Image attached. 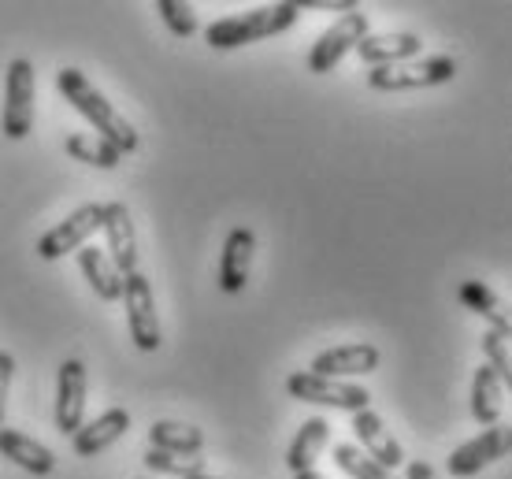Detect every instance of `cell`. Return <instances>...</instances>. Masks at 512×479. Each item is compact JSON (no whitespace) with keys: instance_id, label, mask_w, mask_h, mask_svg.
I'll list each match as a JSON object with an SVG mask.
<instances>
[{"instance_id":"cell-1","label":"cell","mask_w":512,"mask_h":479,"mask_svg":"<svg viewBox=\"0 0 512 479\" xmlns=\"http://www.w3.org/2000/svg\"><path fill=\"white\" fill-rule=\"evenodd\" d=\"M56 90L64 93V101L101 134L104 142L116 145L119 153H134V149H138V130L130 127V119L123 116V112H116V104L108 101L78 67L56 71Z\"/></svg>"},{"instance_id":"cell-2","label":"cell","mask_w":512,"mask_h":479,"mask_svg":"<svg viewBox=\"0 0 512 479\" xmlns=\"http://www.w3.org/2000/svg\"><path fill=\"white\" fill-rule=\"evenodd\" d=\"M297 15H301V4H294V0L260 4V8H253V12L216 19V23L205 30V41L212 45V49H242V45H253V41L286 34V30L297 23Z\"/></svg>"},{"instance_id":"cell-3","label":"cell","mask_w":512,"mask_h":479,"mask_svg":"<svg viewBox=\"0 0 512 479\" xmlns=\"http://www.w3.org/2000/svg\"><path fill=\"white\" fill-rule=\"evenodd\" d=\"M457 75V60L453 56H427V60H409V64L372 67L368 71V86L379 93H405V90H431V86H446Z\"/></svg>"},{"instance_id":"cell-4","label":"cell","mask_w":512,"mask_h":479,"mask_svg":"<svg viewBox=\"0 0 512 479\" xmlns=\"http://www.w3.org/2000/svg\"><path fill=\"white\" fill-rule=\"evenodd\" d=\"M286 390L290 398L308 405H331V409H342V413H364L372 394L357 383H342V379H327L316 376V372H294L286 379Z\"/></svg>"},{"instance_id":"cell-5","label":"cell","mask_w":512,"mask_h":479,"mask_svg":"<svg viewBox=\"0 0 512 479\" xmlns=\"http://www.w3.org/2000/svg\"><path fill=\"white\" fill-rule=\"evenodd\" d=\"M123 309H127V327L130 338L141 353H156L160 350V320H156V301H153V286L141 272L123 275Z\"/></svg>"},{"instance_id":"cell-6","label":"cell","mask_w":512,"mask_h":479,"mask_svg":"<svg viewBox=\"0 0 512 479\" xmlns=\"http://www.w3.org/2000/svg\"><path fill=\"white\" fill-rule=\"evenodd\" d=\"M34 127V64L12 60L4 78V134L12 142H23Z\"/></svg>"},{"instance_id":"cell-7","label":"cell","mask_w":512,"mask_h":479,"mask_svg":"<svg viewBox=\"0 0 512 479\" xmlns=\"http://www.w3.org/2000/svg\"><path fill=\"white\" fill-rule=\"evenodd\" d=\"M360 38H368V15L357 8V12L342 15L331 30H323L320 41H316L312 52H308V71H312V75H327V71H334V67L342 64L346 52L357 49Z\"/></svg>"},{"instance_id":"cell-8","label":"cell","mask_w":512,"mask_h":479,"mask_svg":"<svg viewBox=\"0 0 512 479\" xmlns=\"http://www.w3.org/2000/svg\"><path fill=\"white\" fill-rule=\"evenodd\" d=\"M104 205H82L78 212H71L64 223H56L52 231H45L38 238V257L41 260H60L67 253H78L82 246H90V238L101 231Z\"/></svg>"},{"instance_id":"cell-9","label":"cell","mask_w":512,"mask_h":479,"mask_svg":"<svg viewBox=\"0 0 512 479\" xmlns=\"http://www.w3.org/2000/svg\"><path fill=\"white\" fill-rule=\"evenodd\" d=\"M509 450H512V431L494 424V428H487L479 439H468L464 446H457V450L449 454L446 468H449V476L468 479V476H475L479 468H487V465H494V461H501V457H509Z\"/></svg>"},{"instance_id":"cell-10","label":"cell","mask_w":512,"mask_h":479,"mask_svg":"<svg viewBox=\"0 0 512 479\" xmlns=\"http://www.w3.org/2000/svg\"><path fill=\"white\" fill-rule=\"evenodd\" d=\"M86 416V364L64 361L56 372V431L60 435H75Z\"/></svg>"},{"instance_id":"cell-11","label":"cell","mask_w":512,"mask_h":479,"mask_svg":"<svg viewBox=\"0 0 512 479\" xmlns=\"http://www.w3.org/2000/svg\"><path fill=\"white\" fill-rule=\"evenodd\" d=\"M101 231H104V242H108V260L116 264L119 275H130L138 272V234H134V220H130V208L123 201H112V205H104V216H101Z\"/></svg>"},{"instance_id":"cell-12","label":"cell","mask_w":512,"mask_h":479,"mask_svg":"<svg viewBox=\"0 0 512 479\" xmlns=\"http://www.w3.org/2000/svg\"><path fill=\"white\" fill-rule=\"evenodd\" d=\"M379 368V350L372 342H353V346H334V350H323L316 361H312V372L327 379H349L357 376H372Z\"/></svg>"},{"instance_id":"cell-13","label":"cell","mask_w":512,"mask_h":479,"mask_svg":"<svg viewBox=\"0 0 512 479\" xmlns=\"http://www.w3.org/2000/svg\"><path fill=\"white\" fill-rule=\"evenodd\" d=\"M256 234L249 227H234L223 242V260H219V290L223 294H242L253 268Z\"/></svg>"},{"instance_id":"cell-14","label":"cell","mask_w":512,"mask_h":479,"mask_svg":"<svg viewBox=\"0 0 512 479\" xmlns=\"http://www.w3.org/2000/svg\"><path fill=\"white\" fill-rule=\"evenodd\" d=\"M420 49H423L420 34L401 30V34H368V38H360V45L353 52H357L364 64L390 67V64H409V60H420Z\"/></svg>"},{"instance_id":"cell-15","label":"cell","mask_w":512,"mask_h":479,"mask_svg":"<svg viewBox=\"0 0 512 479\" xmlns=\"http://www.w3.org/2000/svg\"><path fill=\"white\" fill-rule=\"evenodd\" d=\"M127 431H130L127 409H108V413H101L93 424H82V428L71 435V446H75L78 457H97V454H104L108 446H116Z\"/></svg>"},{"instance_id":"cell-16","label":"cell","mask_w":512,"mask_h":479,"mask_svg":"<svg viewBox=\"0 0 512 479\" xmlns=\"http://www.w3.org/2000/svg\"><path fill=\"white\" fill-rule=\"evenodd\" d=\"M353 431H357V442L364 446V454L372 457L375 465L390 468V472H394L397 465H405V454H401L397 439L390 435V428H383V420H379L372 409L353 413Z\"/></svg>"},{"instance_id":"cell-17","label":"cell","mask_w":512,"mask_h":479,"mask_svg":"<svg viewBox=\"0 0 512 479\" xmlns=\"http://www.w3.org/2000/svg\"><path fill=\"white\" fill-rule=\"evenodd\" d=\"M0 454L8 457L12 465L34 472V476H49L52 468H56V457H52V450L45 442L30 439V435L12 428H0Z\"/></svg>"},{"instance_id":"cell-18","label":"cell","mask_w":512,"mask_h":479,"mask_svg":"<svg viewBox=\"0 0 512 479\" xmlns=\"http://www.w3.org/2000/svg\"><path fill=\"white\" fill-rule=\"evenodd\" d=\"M78 268L86 275V283L93 286V294L101 301H119L123 298V275L116 272V264L108 260V253L97 246L78 249Z\"/></svg>"},{"instance_id":"cell-19","label":"cell","mask_w":512,"mask_h":479,"mask_svg":"<svg viewBox=\"0 0 512 479\" xmlns=\"http://www.w3.org/2000/svg\"><path fill=\"white\" fill-rule=\"evenodd\" d=\"M327 439H331V424H327L323 416H312V420L301 424V431H297L294 442H290V450H286V465L294 468V476L297 472H312V468H316Z\"/></svg>"},{"instance_id":"cell-20","label":"cell","mask_w":512,"mask_h":479,"mask_svg":"<svg viewBox=\"0 0 512 479\" xmlns=\"http://www.w3.org/2000/svg\"><path fill=\"white\" fill-rule=\"evenodd\" d=\"M205 446V435L193 424H179V420H160L149 428V450H164V454H182L197 457Z\"/></svg>"},{"instance_id":"cell-21","label":"cell","mask_w":512,"mask_h":479,"mask_svg":"<svg viewBox=\"0 0 512 479\" xmlns=\"http://www.w3.org/2000/svg\"><path fill=\"white\" fill-rule=\"evenodd\" d=\"M461 305L464 309H472L475 316H483L490 324V331H498V335H512V324H509V312L501 309L498 294L490 290V286H483L479 279H468V283H461Z\"/></svg>"},{"instance_id":"cell-22","label":"cell","mask_w":512,"mask_h":479,"mask_svg":"<svg viewBox=\"0 0 512 479\" xmlns=\"http://www.w3.org/2000/svg\"><path fill=\"white\" fill-rule=\"evenodd\" d=\"M501 387H505V383H501V379L490 372L487 364H483V368H475V379H472V416L479 420V424H483V428H494V424L501 420V398H505V394H501Z\"/></svg>"},{"instance_id":"cell-23","label":"cell","mask_w":512,"mask_h":479,"mask_svg":"<svg viewBox=\"0 0 512 479\" xmlns=\"http://www.w3.org/2000/svg\"><path fill=\"white\" fill-rule=\"evenodd\" d=\"M64 149L71 160H82V164H93V168H104V171H112L123 160V153H119L116 145L104 142L101 134H71L64 142Z\"/></svg>"},{"instance_id":"cell-24","label":"cell","mask_w":512,"mask_h":479,"mask_svg":"<svg viewBox=\"0 0 512 479\" xmlns=\"http://www.w3.org/2000/svg\"><path fill=\"white\" fill-rule=\"evenodd\" d=\"M145 468L149 472H160V476H175V479H193L205 476V461L201 457H182V454H164V450H145Z\"/></svg>"},{"instance_id":"cell-25","label":"cell","mask_w":512,"mask_h":479,"mask_svg":"<svg viewBox=\"0 0 512 479\" xmlns=\"http://www.w3.org/2000/svg\"><path fill=\"white\" fill-rule=\"evenodd\" d=\"M334 465L342 468L353 479H394V472L383 465H375L368 454H360V446H334Z\"/></svg>"},{"instance_id":"cell-26","label":"cell","mask_w":512,"mask_h":479,"mask_svg":"<svg viewBox=\"0 0 512 479\" xmlns=\"http://www.w3.org/2000/svg\"><path fill=\"white\" fill-rule=\"evenodd\" d=\"M156 12L164 15L167 30L175 38H193L197 34V15H193V4H186V0H160Z\"/></svg>"},{"instance_id":"cell-27","label":"cell","mask_w":512,"mask_h":479,"mask_svg":"<svg viewBox=\"0 0 512 479\" xmlns=\"http://www.w3.org/2000/svg\"><path fill=\"white\" fill-rule=\"evenodd\" d=\"M483 353H487V368L501 383H512V353H509V335L487 331L483 335Z\"/></svg>"},{"instance_id":"cell-28","label":"cell","mask_w":512,"mask_h":479,"mask_svg":"<svg viewBox=\"0 0 512 479\" xmlns=\"http://www.w3.org/2000/svg\"><path fill=\"white\" fill-rule=\"evenodd\" d=\"M15 376V357L0 350V424H4V409H8V390H12Z\"/></svg>"},{"instance_id":"cell-29","label":"cell","mask_w":512,"mask_h":479,"mask_svg":"<svg viewBox=\"0 0 512 479\" xmlns=\"http://www.w3.org/2000/svg\"><path fill=\"white\" fill-rule=\"evenodd\" d=\"M405 479H442V472L435 465H427V461H409Z\"/></svg>"},{"instance_id":"cell-30","label":"cell","mask_w":512,"mask_h":479,"mask_svg":"<svg viewBox=\"0 0 512 479\" xmlns=\"http://www.w3.org/2000/svg\"><path fill=\"white\" fill-rule=\"evenodd\" d=\"M294 479H323V476H320V472H316V468H312V472H297Z\"/></svg>"},{"instance_id":"cell-31","label":"cell","mask_w":512,"mask_h":479,"mask_svg":"<svg viewBox=\"0 0 512 479\" xmlns=\"http://www.w3.org/2000/svg\"><path fill=\"white\" fill-rule=\"evenodd\" d=\"M193 479H216V476H208V472H205V476H193Z\"/></svg>"}]
</instances>
